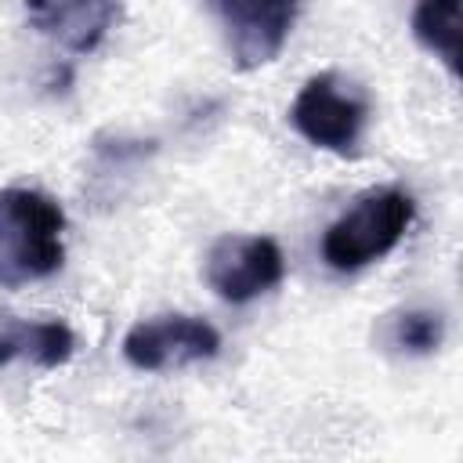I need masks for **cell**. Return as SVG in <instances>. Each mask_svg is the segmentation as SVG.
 Segmentation results:
<instances>
[{"instance_id":"cell-7","label":"cell","mask_w":463,"mask_h":463,"mask_svg":"<svg viewBox=\"0 0 463 463\" xmlns=\"http://www.w3.org/2000/svg\"><path fill=\"white\" fill-rule=\"evenodd\" d=\"M29 29L69 54H94L123 22V0H22Z\"/></svg>"},{"instance_id":"cell-3","label":"cell","mask_w":463,"mask_h":463,"mask_svg":"<svg viewBox=\"0 0 463 463\" xmlns=\"http://www.w3.org/2000/svg\"><path fill=\"white\" fill-rule=\"evenodd\" d=\"M365 119H369L365 98L347 90L333 72L311 76L289 109L293 130L307 145L333 152V156H354L358 152Z\"/></svg>"},{"instance_id":"cell-1","label":"cell","mask_w":463,"mask_h":463,"mask_svg":"<svg viewBox=\"0 0 463 463\" xmlns=\"http://www.w3.org/2000/svg\"><path fill=\"white\" fill-rule=\"evenodd\" d=\"M65 260V210L40 188H0V289L51 279Z\"/></svg>"},{"instance_id":"cell-6","label":"cell","mask_w":463,"mask_h":463,"mask_svg":"<svg viewBox=\"0 0 463 463\" xmlns=\"http://www.w3.org/2000/svg\"><path fill=\"white\" fill-rule=\"evenodd\" d=\"M206 282L228 304H250L286 279V257L268 235H224L206 253Z\"/></svg>"},{"instance_id":"cell-4","label":"cell","mask_w":463,"mask_h":463,"mask_svg":"<svg viewBox=\"0 0 463 463\" xmlns=\"http://www.w3.org/2000/svg\"><path fill=\"white\" fill-rule=\"evenodd\" d=\"M206 7L224 33L232 65L242 72L271 65L300 14V0H206Z\"/></svg>"},{"instance_id":"cell-9","label":"cell","mask_w":463,"mask_h":463,"mask_svg":"<svg viewBox=\"0 0 463 463\" xmlns=\"http://www.w3.org/2000/svg\"><path fill=\"white\" fill-rule=\"evenodd\" d=\"M412 36L449 69L452 80L459 76V0H416Z\"/></svg>"},{"instance_id":"cell-8","label":"cell","mask_w":463,"mask_h":463,"mask_svg":"<svg viewBox=\"0 0 463 463\" xmlns=\"http://www.w3.org/2000/svg\"><path fill=\"white\" fill-rule=\"evenodd\" d=\"M76 354V336L65 322H25L4 318L0 322V369L14 362H29L36 369H58Z\"/></svg>"},{"instance_id":"cell-10","label":"cell","mask_w":463,"mask_h":463,"mask_svg":"<svg viewBox=\"0 0 463 463\" xmlns=\"http://www.w3.org/2000/svg\"><path fill=\"white\" fill-rule=\"evenodd\" d=\"M387 340L402 354H430L445 340V318L438 311H430V307H405V311H398L391 318Z\"/></svg>"},{"instance_id":"cell-5","label":"cell","mask_w":463,"mask_h":463,"mask_svg":"<svg viewBox=\"0 0 463 463\" xmlns=\"http://www.w3.org/2000/svg\"><path fill=\"white\" fill-rule=\"evenodd\" d=\"M221 351V333L195 315H156L123 336V358L141 373L184 369L195 362H210Z\"/></svg>"},{"instance_id":"cell-2","label":"cell","mask_w":463,"mask_h":463,"mask_svg":"<svg viewBox=\"0 0 463 463\" xmlns=\"http://www.w3.org/2000/svg\"><path fill=\"white\" fill-rule=\"evenodd\" d=\"M416 199L405 188H373L358 195L322 235V260L333 271H358L383 260L409 232Z\"/></svg>"}]
</instances>
